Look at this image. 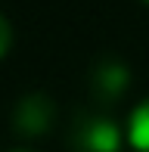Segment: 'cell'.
Returning <instances> with one entry per match:
<instances>
[{"label":"cell","mask_w":149,"mask_h":152,"mask_svg":"<svg viewBox=\"0 0 149 152\" xmlns=\"http://www.w3.org/2000/svg\"><path fill=\"white\" fill-rule=\"evenodd\" d=\"M124 134L109 115L81 112L69 127V152H121Z\"/></svg>","instance_id":"cell-1"},{"label":"cell","mask_w":149,"mask_h":152,"mask_svg":"<svg viewBox=\"0 0 149 152\" xmlns=\"http://www.w3.org/2000/svg\"><path fill=\"white\" fill-rule=\"evenodd\" d=\"M87 87H90L93 102H99V106H115V102H121V96H124L127 87H131V68H127L121 59L106 56V59L93 62Z\"/></svg>","instance_id":"cell-2"},{"label":"cell","mask_w":149,"mask_h":152,"mask_svg":"<svg viewBox=\"0 0 149 152\" xmlns=\"http://www.w3.org/2000/svg\"><path fill=\"white\" fill-rule=\"evenodd\" d=\"M53 121H56V106L40 90L25 93L12 106V130L19 137H40L53 127Z\"/></svg>","instance_id":"cell-3"},{"label":"cell","mask_w":149,"mask_h":152,"mask_svg":"<svg viewBox=\"0 0 149 152\" xmlns=\"http://www.w3.org/2000/svg\"><path fill=\"white\" fill-rule=\"evenodd\" d=\"M127 140L137 152H149V99H143L134 109L131 121H127Z\"/></svg>","instance_id":"cell-4"},{"label":"cell","mask_w":149,"mask_h":152,"mask_svg":"<svg viewBox=\"0 0 149 152\" xmlns=\"http://www.w3.org/2000/svg\"><path fill=\"white\" fill-rule=\"evenodd\" d=\"M9 44H12V25L6 22L3 16H0V59L6 56V50H9Z\"/></svg>","instance_id":"cell-5"},{"label":"cell","mask_w":149,"mask_h":152,"mask_svg":"<svg viewBox=\"0 0 149 152\" xmlns=\"http://www.w3.org/2000/svg\"><path fill=\"white\" fill-rule=\"evenodd\" d=\"M16 152H31V149H16Z\"/></svg>","instance_id":"cell-6"},{"label":"cell","mask_w":149,"mask_h":152,"mask_svg":"<svg viewBox=\"0 0 149 152\" xmlns=\"http://www.w3.org/2000/svg\"><path fill=\"white\" fill-rule=\"evenodd\" d=\"M146 3H149V0H146Z\"/></svg>","instance_id":"cell-7"}]
</instances>
